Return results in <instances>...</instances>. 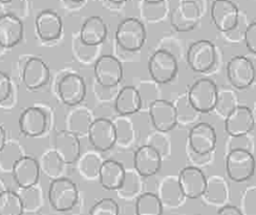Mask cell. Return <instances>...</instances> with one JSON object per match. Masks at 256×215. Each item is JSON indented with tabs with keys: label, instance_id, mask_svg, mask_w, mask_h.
I'll list each match as a JSON object with an SVG mask.
<instances>
[{
	"label": "cell",
	"instance_id": "1",
	"mask_svg": "<svg viewBox=\"0 0 256 215\" xmlns=\"http://www.w3.org/2000/svg\"><path fill=\"white\" fill-rule=\"evenodd\" d=\"M147 32L144 24L136 18H126L116 28V42L120 48L136 52L145 44Z\"/></svg>",
	"mask_w": 256,
	"mask_h": 215
},
{
	"label": "cell",
	"instance_id": "2",
	"mask_svg": "<svg viewBox=\"0 0 256 215\" xmlns=\"http://www.w3.org/2000/svg\"><path fill=\"white\" fill-rule=\"evenodd\" d=\"M78 198L79 191L72 180L66 178H57L52 180L48 187V202L56 211L72 210L76 206Z\"/></svg>",
	"mask_w": 256,
	"mask_h": 215
},
{
	"label": "cell",
	"instance_id": "3",
	"mask_svg": "<svg viewBox=\"0 0 256 215\" xmlns=\"http://www.w3.org/2000/svg\"><path fill=\"white\" fill-rule=\"evenodd\" d=\"M226 172L228 178L236 182L250 180L255 172L254 154L244 149H234L227 152Z\"/></svg>",
	"mask_w": 256,
	"mask_h": 215
},
{
	"label": "cell",
	"instance_id": "4",
	"mask_svg": "<svg viewBox=\"0 0 256 215\" xmlns=\"http://www.w3.org/2000/svg\"><path fill=\"white\" fill-rule=\"evenodd\" d=\"M176 58L166 50H158L148 61V72L152 80L158 84L172 82L178 74Z\"/></svg>",
	"mask_w": 256,
	"mask_h": 215
},
{
	"label": "cell",
	"instance_id": "5",
	"mask_svg": "<svg viewBox=\"0 0 256 215\" xmlns=\"http://www.w3.org/2000/svg\"><path fill=\"white\" fill-rule=\"evenodd\" d=\"M216 46L209 40L202 39L192 43L187 52L189 68L196 72H209L216 62Z\"/></svg>",
	"mask_w": 256,
	"mask_h": 215
},
{
	"label": "cell",
	"instance_id": "6",
	"mask_svg": "<svg viewBox=\"0 0 256 215\" xmlns=\"http://www.w3.org/2000/svg\"><path fill=\"white\" fill-rule=\"evenodd\" d=\"M218 86L210 79H198L191 85L187 94L192 106L200 114L210 112L218 99Z\"/></svg>",
	"mask_w": 256,
	"mask_h": 215
},
{
	"label": "cell",
	"instance_id": "7",
	"mask_svg": "<svg viewBox=\"0 0 256 215\" xmlns=\"http://www.w3.org/2000/svg\"><path fill=\"white\" fill-rule=\"evenodd\" d=\"M94 74L97 83L104 88H112L123 79V66L120 60L112 55L100 56L94 62Z\"/></svg>",
	"mask_w": 256,
	"mask_h": 215
},
{
	"label": "cell",
	"instance_id": "8",
	"mask_svg": "<svg viewBox=\"0 0 256 215\" xmlns=\"http://www.w3.org/2000/svg\"><path fill=\"white\" fill-rule=\"evenodd\" d=\"M210 16L222 33H231L238 26L240 10L231 0H214L211 4Z\"/></svg>",
	"mask_w": 256,
	"mask_h": 215
},
{
	"label": "cell",
	"instance_id": "9",
	"mask_svg": "<svg viewBox=\"0 0 256 215\" xmlns=\"http://www.w3.org/2000/svg\"><path fill=\"white\" fill-rule=\"evenodd\" d=\"M57 92L60 100L68 106L80 105L86 96V84L80 74L68 72L57 83Z\"/></svg>",
	"mask_w": 256,
	"mask_h": 215
},
{
	"label": "cell",
	"instance_id": "10",
	"mask_svg": "<svg viewBox=\"0 0 256 215\" xmlns=\"http://www.w3.org/2000/svg\"><path fill=\"white\" fill-rule=\"evenodd\" d=\"M227 77L236 90H246L255 81V66L246 56H234L227 64Z\"/></svg>",
	"mask_w": 256,
	"mask_h": 215
},
{
	"label": "cell",
	"instance_id": "11",
	"mask_svg": "<svg viewBox=\"0 0 256 215\" xmlns=\"http://www.w3.org/2000/svg\"><path fill=\"white\" fill-rule=\"evenodd\" d=\"M18 123L21 134L30 138H37L48 130L50 118L42 107L32 106L21 112Z\"/></svg>",
	"mask_w": 256,
	"mask_h": 215
},
{
	"label": "cell",
	"instance_id": "12",
	"mask_svg": "<svg viewBox=\"0 0 256 215\" xmlns=\"http://www.w3.org/2000/svg\"><path fill=\"white\" fill-rule=\"evenodd\" d=\"M10 171L18 187L21 189H28L38 184L41 167L36 158L22 156L13 164Z\"/></svg>",
	"mask_w": 256,
	"mask_h": 215
},
{
	"label": "cell",
	"instance_id": "13",
	"mask_svg": "<svg viewBox=\"0 0 256 215\" xmlns=\"http://www.w3.org/2000/svg\"><path fill=\"white\" fill-rule=\"evenodd\" d=\"M88 136L90 143L97 152H108L116 145V130L112 121L105 118L94 120Z\"/></svg>",
	"mask_w": 256,
	"mask_h": 215
},
{
	"label": "cell",
	"instance_id": "14",
	"mask_svg": "<svg viewBox=\"0 0 256 215\" xmlns=\"http://www.w3.org/2000/svg\"><path fill=\"white\" fill-rule=\"evenodd\" d=\"M216 141L214 127L206 122H198L189 130L187 145L196 152L207 154L216 150Z\"/></svg>",
	"mask_w": 256,
	"mask_h": 215
},
{
	"label": "cell",
	"instance_id": "15",
	"mask_svg": "<svg viewBox=\"0 0 256 215\" xmlns=\"http://www.w3.org/2000/svg\"><path fill=\"white\" fill-rule=\"evenodd\" d=\"M178 184L186 198L196 200L202 198L206 188L207 178L200 168L187 166L180 171Z\"/></svg>",
	"mask_w": 256,
	"mask_h": 215
},
{
	"label": "cell",
	"instance_id": "16",
	"mask_svg": "<svg viewBox=\"0 0 256 215\" xmlns=\"http://www.w3.org/2000/svg\"><path fill=\"white\" fill-rule=\"evenodd\" d=\"M149 118L156 130L169 132L178 125L174 105L172 102L158 99L148 108Z\"/></svg>",
	"mask_w": 256,
	"mask_h": 215
},
{
	"label": "cell",
	"instance_id": "17",
	"mask_svg": "<svg viewBox=\"0 0 256 215\" xmlns=\"http://www.w3.org/2000/svg\"><path fill=\"white\" fill-rule=\"evenodd\" d=\"M225 130L228 136H242L253 132L255 118L248 106L238 105L225 119Z\"/></svg>",
	"mask_w": 256,
	"mask_h": 215
},
{
	"label": "cell",
	"instance_id": "18",
	"mask_svg": "<svg viewBox=\"0 0 256 215\" xmlns=\"http://www.w3.org/2000/svg\"><path fill=\"white\" fill-rule=\"evenodd\" d=\"M50 70L48 64L40 58L30 57L26 60L22 70V81L26 88L36 90L48 83Z\"/></svg>",
	"mask_w": 256,
	"mask_h": 215
},
{
	"label": "cell",
	"instance_id": "19",
	"mask_svg": "<svg viewBox=\"0 0 256 215\" xmlns=\"http://www.w3.org/2000/svg\"><path fill=\"white\" fill-rule=\"evenodd\" d=\"M202 8L198 2L184 0L172 14V24L178 32L194 30L202 17Z\"/></svg>",
	"mask_w": 256,
	"mask_h": 215
},
{
	"label": "cell",
	"instance_id": "20",
	"mask_svg": "<svg viewBox=\"0 0 256 215\" xmlns=\"http://www.w3.org/2000/svg\"><path fill=\"white\" fill-rule=\"evenodd\" d=\"M55 152L66 165L76 163L81 156L79 136L68 129L59 132L55 138Z\"/></svg>",
	"mask_w": 256,
	"mask_h": 215
},
{
	"label": "cell",
	"instance_id": "21",
	"mask_svg": "<svg viewBox=\"0 0 256 215\" xmlns=\"http://www.w3.org/2000/svg\"><path fill=\"white\" fill-rule=\"evenodd\" d=\"M163 160L150 146L138 147L134 156V169L143 178L156 174L162 167Z\"/></svg>",
	"mask_w": 256,
	"mask_h": 215
},
{
	"label": "cell",
	"instance_id": "22",
	"mask_svg": "<svg viewBox=\"0 0 256 215\" xmlns=\"http://www.w3.org/2000/svg\"><path fill=\"white\" fill-rule=\"evenodd\" d=\"M24 22L14 14L0 16V48H12L24 38Z\"/></svg>",
	"mask_w": 256,
	"mask_h": 215
},
{
	"label": "cell",
	"instance_id": "23",
	"mask_svg": "<svg viewBox=\"0 0 256 215\" xmlns=\"http://www.w3.org/2000/svg\"><path fill=\"white\" fill-rule=\"evenodd\" d=\"M35 28L38 37L46 42L58 40L61 37L63 24L61 17L54 10H42L36 17Z\"/></svg>",
	"mask_w": 256,
	"mask_h": 215
},
{
	"label": "cell",
	"instance_id": "24",
	"mask_svg": "<svg viewBox=\"0 0 256 215\" xmlns=\"http://www.w3.org/2000/svg\"><path fill=\"white\" fill-rule=\"evenodd\" d=\"M108 28L100 16H90L80 28V41L85 46H99L108 37Z\"/></svg>",
	"mask_w": 256,
	"mask_h": 215
},
{
	"label": "cell",
	"instance_id": "25",
	"mask_svg": "<svg viewBox=\"0 0 256 215\" xmlns=\"http://www.w3.org/2000/svg\"><path fill=\"white\" fill-rule=\"evenodd\" d=\"M156 196L163 206L169 208L180 207L186 198L180 190L178 176H168L160 182Z\"/></svg>",
	"mask_w": 256,
	"mask_h": 215
},
{
	"label": "cell",
	"instance_id": "26",
	"mask_svg": "<svg viewBox=\"0 0 256 215\" xmlns=\"http://www.w3.org/2000/svg\"><path fill=\"white\" fill-rule=\"evenodd\" d=\"M125 176L123 164L114 160H105L100 168L99 182L100 185L108 191L118 190Z\"/></svg>",
	"mask_w": 256,
	"mask_h": 215
},
{
	"label": "cell",
	"instance_id": "27",
	"mask_svg": "<svg viewBox=\"0 0 256 215\" xmlns=\"http://www.w3.org/2000/svg\"><path fill=\"white\" fill-rule=\"evenodd\" d=\"M142 110L141 98L134 86H124L114 99V110L119 116H130Z\"/></svg>",
	"mask_w": 256,
	"mask_h": 215
},
{
	"label": "cell",
	"instance_id": "28",
	"mask_svg": "<svg viewBox=\"0 0 256 215\" xmlns=\"http://www.w3.org/2000/svg\"><path fill=\"white\" fill-rule=\"evenodd\" d=\"M202 198L213 206H224L229 198V186L226 180L220 176L207 178L206 188Z\"/></svg>",
	"mask_w": 256,
	"mask_h": 215
},
{
	"label": "cell",
	"instance_id": "29",
	"mask_svg": "<svg viewBox=\"0 0 256 215\" xmlns=\"http://www.w3.org/2000/svg\"><path fill=\"white\" fill-rule=\"evenodd\" d=\"M116 130V145L121 149H128L136 141V128L130 116H118L112 121Z\"/></svg>",
	"mask_w": 256,
	"mask_h": 215
},
{
	"label": "cell",
	"instance_id": "30",
	"mask_svg": "<svg viewBox=\"0 0 256 215\" xmlns=\"http://www.w3.org/2000/svg\"><path fill=\"white\" fill-rule=\"evenodd\" d=\"M74 108L68 116V130L80 136L88 134V129L94 121L92 112L84 106H74Z\"/></svg>",
	"mask_w": 256,
	"mask_h": 215
},
{
	"label": "cell",
	"instance_id": "31",
	"mask_svg": "<svg viewBox=\"0 0 256 215\" xmlns=\"http://www.w3.org/2000/svg\"><path fill=\"white\" fill-rule=\"evenodd\" d=\"M116 191L122 198H136L143 193V176L138 174L134 169H125L124 180L120 188Z\"/></svg>",
	"mask_w": 256,
	"mask_h": 215
},
{
	"label": "cell",
	"instance_id": "32",
	"mask_svg": "<svg viewBox=\"0 0 256 215\" xmlns=\"http://www.w3.org/2000/svg\"><path fill=\"white\" fill-rule=\"evenodd\" d=\"M176 123L178 125L187 126L190 124H196L200 120V112H198L188 99V94H184L178 96L176 102H174Z\"/></svg>",
	"mask_w": 256,
	"mask_h": 215
},
{
	"label": "cell",
	"instance_id": "33",
	"mask_svg": "<svg viewBox=\"0 0 256 215\" xmlns=\"http://www.w3.org/2000/svg\"><path fill=\"white\" fill-rule=\"evenodd\" d=\"M103 160L102 156L94 152H88L80 156L78 160V170L80 176L88 180H98Z\"/></svg>",
	"mask_w": 256,
	"mask_h": 215
},
{
	"label": "cell",
	"instance_id": "34",
	"mask_svg": "<svg viewBox=\"0 0 256 215\" xmlns=\"http://www.w3.org/2000/svg\"><path fill=\"white\" fill-rule=\"evenodd\" d=\"M164 206L152 192H143L136 198V215H163Z\"/></svg>",
	"mask_w": 256,
	"mask_h": 215
},
{
	"label": "cell",
	"instance_id": "35",
	"mask_svg": "<svg viewBox=\"0 0 256 215\" xmlns=\"http://www.w3.org/2000/svg\"><path fill=\"white\" fill-rule=\"evenodd\" d=\"M24 210V200L18 193L8 189L0 192V215H22Z\"/></svg>",
	"mask_w": 256,
	"mask_h": 215
},
{
	"label": "cell",
	"instance_id": "36",
	"mask_svg": "<svg viewBox=\"0 0 256 215\" xmlns=\"http://www.w3.org/2000/svg\"><path fill=\"white\" fill-rule=\"evenodd\" d=\"M238 105V98L236 92L231 90H218V99L214 105V110L222 119L225 118Z\"/></svg>",
	"mask_w": 256,
	"mask_h": 215
},
{
	"label": "cell",
	"instance_id": "37",
	"mask_svg": "<svg viewBox=\"0 0 256 215\" xmlns=\"http://www.w3.org/2000/svg\"><path fill=\"white\" fill-rule=\"evenodd\" d=\"M147 145L154 148L162 160L172 156V141H170V138L166 132L156 130L152 134H149Z\"/></svg>",
	"mask_w": 256,
	"mask_h": 215
},
{
	"label": "cell",
	"instance_id": "38",
	"mask_svg": "<svg viewBox=\"0 0 256 215\" xmlns=\"http://www.w3.org/2000/svg\"><path fill=\"white\" fill-rule=\"evenodd\" d=\"M142 102V110L149 108L152 102L160 99L158 84L154 81H141V83L136 88Z\"/></svg>",
	"mask_w": 256,
	"mask_h": 215
},
{
	"label": "cell",
	"instance_id": "39",
	"mask_svg": "<svg viewBox=\"0 0 256 215\" xmlns=\"http://www.w3.org/2000/svg\"><path fill=\"white\" fill-rule=\"evenodd\" d=\"M254 136L252 132L242 136H229L226 142L227 152L234 149H244L254 154Z\"/></svg>",
	"mask_w": 256,
	"mask_h": 215
},
{
	"label": "cell",
	"instance_id": "40",
	"mask_svg": "<svg viewBox=\"0 0 256 215\" xmlns=\"http://www.w3.org/2000/svg\"><path fill=\"white\" fill-rule=\"evenodd\" d=\"M118 202L110 198H105L97 202L90 210V215H119Z\"/></svg>",
	"mask_w": 256,
	"mask_h": 215
},
{
	"label": "cell",
	"instance_id": "41",
	"mask_svg": "<svg viewBox=\"0 0 256 215\" xmlns=\"http://www.w3.org/2000/svg\"><path fill=\"white\" fill-rule=\"evenodd\" d=\"M186 154H187V158L188 162L190 163V166H194L198 168H202V167H206L208 165H210L213 160H214V156H216V150H213L211 152H207V154H200L192 150L188 145L186 146Z\"/></svg>",
	"mask_w": 256,
	"mask_h": 215
},
{
	"label": "cell",
	"instance_id": "42",
	"mask_svg": "<svg viewBox=\"0 0 256 215\" xmlns=\"http://www.w3.org/2000/svg\"><path fill=\"white\" fill-rule=\"evenodd\" d=\"M256 188L250 186L244 191L240 198V208L242 215H255L256 214Z\"/></svg>",
	"mask_w": 256,
	"mask_h": 215
},
{
	"label": "cell",
	"instance_id": "43",
	"mask_svg": "<svg viewBox=\"0 0 256 215\" xmlns=\"http://www.w3.org/2000/svg\"><path fill=\"white\" fill-rule=\"evenodd\" d=\"M44 169L46 171L48 176L52 174L56 176L57 174L62 170V166L66 165L62 160H60V158L57 156V154L54 152H52L50 154H48L44 158Z\"/></svg>",
	"mask_w": 256,
	"mask_h": 215
},
{
	"label": "cell",
	"instance_id": "44",
	"mask_svg": "<svg viewBox=\"0 0 256 215\" xmlns=\"http://www.w3.org/2000/svg\"><path fill=\"white\" fill-rule=\"evenodd\" d=\"M244 43H246L247 48L255 54L256 52V22L253 21V22L249 24L244 30Z\"/></svg>",
	"mask_w": 256,
	"mask_h": 215
},
{
	"label": "cell",
	"instance_id": "45",
	"mask_svg": "<svg viewBox=\"0 0 256 215\" xmlns=\"http://www.w3.org/2000/svg\"><path fill=\"white\" fill-rule=\"evenodd\" d=\"M12 94V81L8 74L0 72V103L8 100Z\"/></svg>",
	"mask_w": 256,
	"mask_h": 215
},
{
	"label": "cell",
	"instance_id": "46",
	"mask_svg": "<svg viewBox=\"0 0 256 215\" xmlns=\"http://www.w3.org/2000/svg\"><path fill=\"white\" fill-rule=\"evenodd\" d=\"M216 215H242V213L236 206L224 205L218 209Z\"/></svg>",
	"mask_w": 256,
	"mask_h": 215
},
{
	"label": "cell",
	"instance_id": "47",
	"mask_svg": "<svg viewBox=\"0 0 256 215\" xmlns=\"http://www.w3.org/2000/svg\"><path fill=\"white\" fill-rule=\"evenodd\" d=\"M6 144V130L4 129V127L0 125V152H2V150L4 148Z\"/></svg>",
	"mask_w": 256,
	"mask_h": 215
},
{
	"label": "cell",
	"instance_id": "48",
	"mask_svg": "<svg viewBox=\"0 0 256 215\" xmlns=\"http://www.w3.org/2000/svg\"><path fill=\"white\" fill-rule=\"evenodd\" d=\"M143 2L147 4H161L165 2V0H143Z\"/></svg>",
	"mask_w": 256,
	"mask_h": 215
},
{
	"label": "cell",
	"instance_id": "49",
	"mask_svg": "<svg viewBox=\"0 0 256 215\" xmlns=\"http://www.w3.org/2000/svg\"><path fill=\"white\" fill-rule=\"evenodd\" d=\"M110 2L114 4H125L126 2H128V0H110Z\"/></svg>",
	"mask_w": 256,
	"mask_h": 215
},
{
	"label": "cell",
	"instance_id": "50",
	"mask_svg": "<svg viewBox=\"0 0 256 215\" xmlns=\"http://www.w3.org/2000/svg\"><path fill=\"white\" fill-rule=\"evenodd\" d=\"M15 2V0H0V4H10Z\"/></svg>",
	"mask_w": 256,
	"mask_h": 215
},
{
	"label": "cell",
	"instance_id": "51",
	"mask_svg": "<svg viewBox=\"0 0 256 215\" xmlns=\"http://www.w3.org/2000/svg\"><path fill=\"white\" fill-rule=\"evenodd\" d=\"M72 2H74V4H81L83 2H85V0H70Z\"/></svg>",
	"mask_w": 256,
	"mask_h": 215
}]
</instances>
